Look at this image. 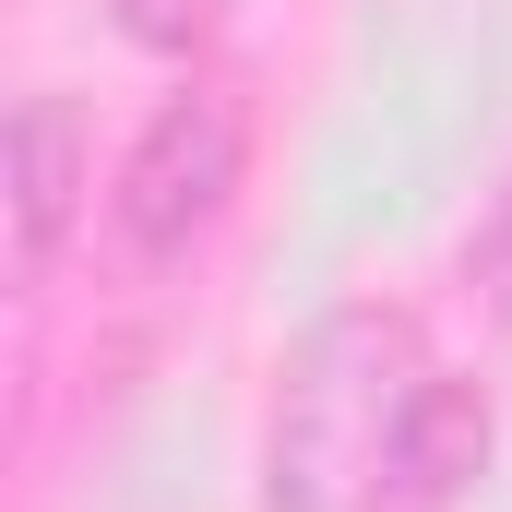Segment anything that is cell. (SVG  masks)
<instances>
[{
	"label": "cell",
	"mask_w": 512,
	"mask_h": 512,
	"mask_svg": "<svg viewBox=\"0 0 512 512\" xmlns=\"http://www.w3.org/2000/svg\"><path fill=\"white\" fill-rule=\"evenodd\" d=\"M417 382H429V346L405 310L358 298L310 322L274 393V429H262V512H382V465Z\"/></svg>",
	"instance_id": "cell-1"
},
{
	"label": "cell",
	"mask_w": 512,
	"mask_h": 512,
	"mask_svg": "<svg viewBox=\"0 0 512 512\" xmlns=\"http://www.w3.org/2000/svg\"><path fill=\"white\" fill-rule=\"evenodd\" d=\"M465 262H477V286H489V310L512 322V179L489 191V227H477V251H465Z\"/></svg>",
	"instance_id": "cell-6"
},
{
	"label": "cell",
	"mask_w": 512,
	"mask_h": 512,
	"mask_svg": "<svg viewBox=\"0 0 512 512\" xmlns=\"http://www.w3.org/2000/svg\"><path fill=\"white\" fill-rule=\"evenodd\" d=\"M489 477V393L465 370H429L405 429H393V465H382V512H453L465 489Z\"/></svg>",
	"instance_id": "cell-4"
},
{
	"label": "cell",
	"mask_w": 512,
	"mask_h": 512,
	"mask_svg": "<svg viewBox=\"0 0 512 512\" xmlns=\"http://www.w3.org/2000/svg\"><path fill=\"white\" fill-rule=\"evenodd\" d=\"M239 155H251V120H239V96H215V84H191V96H167L155 120L131 131L120 179H108V227H120L131 262H179L215 215H227V191H239Z\"/></svg>",
	"instance_id": "cell-2"
},
{
	"label": "cell",
	"mask_w": 512,
	"mask_h": 512,
	"mask_svg": "<svg viewBox=\"0 0 512 512\" xmlns=\"http://www.w3.org/2000/svg\"><path fill=\"white\" fill-rule=\"evenodd\" d=\"M84 191H96V167H84L72 96H24V108H12V286H24V298L60 274L72 227H84Z\"/></svg>",
	"instance_id": "cell-3"
},
{
	"label": "cell",
	"mask_w": 512,
	"mask_h": 512,
	"mask_svg": "<svg viewBox=\"0 0 512 512\" xmlns=\"http://www.w3.org/2000/svg\"><path fill=\"white\" fill-rule=\"evenodd\" d=\"M215 12H227V0H108V24H120L131 48H203Z\"/></svg>",
	"instance_id": "cell-5"
}]
</instances>
